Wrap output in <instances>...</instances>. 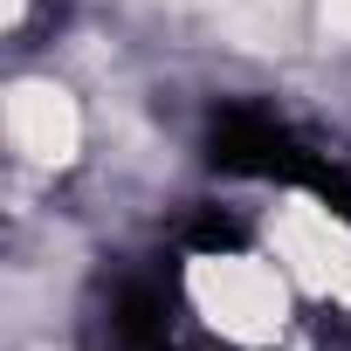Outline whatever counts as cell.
Returning a JSON list of instances; mask_svg holds the SVG:
<instances>
[{
    "mask_svg": "<svg viewBox=\"0 0 351 351\" xmlns=\"http://www.w3.org/2000/svg\"><path fill=\"white\" fill-rule=\"evenodd\" d=\"M21 8H28V0H0V21L14 28V21H21Z\"/></svg>",
    "mask_w": 351,
    "mask_h": 351,
    "instance_id": "6",
    "label": "cell"
},
{
    "mask_svg": "<svg viewBox=\"0 0 351 351\" xmlns=\"http://www.w3.org/2000/svg\"><path fill=\"white\" fill-rule=\"evenodd\" d=\"M269 248H276L282 276H296L310 296L351 303V228H344L330 207H317V200H303V193L276 200V214H269Z\"/></svg>",
    "mask_w": 351,
    "mask_h": 351,
    "instance_id": "2",
    "label": "cell"
},
{
    "mask_svg": "<svg viewBox=\"0 0 351 351\" xmlns=\"http://www.w3.org/2000/svg\"><path fill=\"white\" fill-rule=\"evenodd\" d=\"M324 21H330L337 35H351V0H324Z\"/></svg>",
    "mask_w": 351,
    "mask_h": 351,
    "instance_id": "5",
    "label": "cell"
},
{
    "mask_svg": "<svg viewBox=\"0 0 351 351\" xmlns=\"http://www.w3.org/2000/svg\"><path fill=\"white\" fill-rule=\"evenodd\" d=\"M186 8L241 49H289L296 35V0H186Z\"/></svg>",
    "mask_w": 351,
    "mask_h": 351,
    "instance_id": "4",
    "label": "cell"
},
{
    "mask_svg": "<svg viewBox=\"0 0 351 351\" xmlns=\"http://www.w3.org/2000/svg\"><path fill=\"white\" fill-rule=\"evenodd\" d=\"M8 145L28 158V165H69L76 145H83V117H76V97L62 83H42V76H21L8 90Z\"/></svg>",
    "mask_w": 351,
    "mask_h": 351,
    "instance_id": "3",
    "label": "cell"
},
{
    "mask_svg": "<svg viewBox=\"0 0 351 351\" xmlns=\"http://www.w3.org/2000/svg\"><path fill=\"white\" fill-rule=\"evenodd\" d=\"M186 296L207 317V330H221L228 344L262 351L289 330V289L255 255H193L186 262Z\"/></svg>",
    "mask_w": 351,
    "mask_h": 351,
    "instance_id": "1",
    "label": "cell"
}]
</instances>
